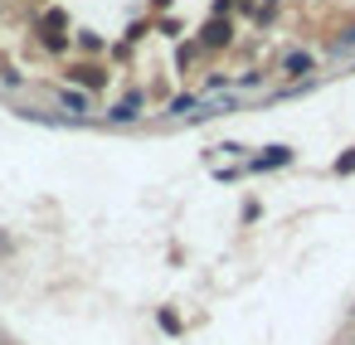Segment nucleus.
<instances>
[{
    "mask_svg": "<svg viewBox=\"0 0 355 345\" xmlns=\"http://www.w3.org/2000/svg\"><path fill=\"white\" fill-rule=\"evenodd\" d=\"M287 161H292V151H287V146H272L268 156H258V161H253V170H268V166H287Z\"/></svg>",
    "mask_w": 355,
    "mask_h": 345,
    "instance_id": "nucleus-1",
    "label": "nucleus"
},
{
    "mask_svg": "<svg viewBox=\"0 0 355 345\" xmlns=\"http://www.w3.org/2000/svg\"><path fill=\"white\" fill-rule=\"evenodd\" d=\"M282 69H287V73H306V69H311V59H306V54H292Z\"/></svg>",
    "mask_w": 355,
    "mask_h": 345,
    "instance_id": "nucleus-2",
    "label": "nucleus"
},
{
    "mask_svg": "<svg viewBox=\"0 0 355 345\" xmlns=\"http://www.w3.org/2000/svg\"><path fill=\"white\" fill-rule=\"evenodd\" d=\"M205 39H209V44H224V39H229V30H224V25H209V35H205Z\"/></svg>",
    "mask_w": 355,
    "mask_h": 345,
    "instance_id": "nucleus-3",
    "label": "nucleus"
},
{
    "mask_svg": "<svg viewBox=\"0 0 355 345\" xmlns=\"http://www.w3.org/2000/svg\"><path fill=\"white\" fill-rule=\"evenodd\" d=\"M336 170H340V175H350V170H355V151H345V156L336 161Z\"/></svg>",
    "mask_w": 355,
    "mask_h": 345,
    "instance_id": "nucleus-4",
    "label": "nucleus"
}]
</instances>
